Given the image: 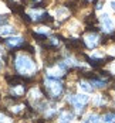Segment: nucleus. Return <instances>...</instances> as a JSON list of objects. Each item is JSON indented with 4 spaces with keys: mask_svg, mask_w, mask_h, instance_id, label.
Segmentation results:
<instances>
[{
    "mask_svg": "<svg viewBox=\"0 0 115 123\" xmlns=\"http://www.w3.org/2000/svg\"><path fill=\"white\" fill-rule=\"evenodd\" d=\"M44 88L48 93V96L51 99H58L64 92V85L55 78H50L47 76L44 79Z\"/></svg>",
    "mask_w": 115,
    "mask_h": 123,
    "instance_id": "obj_2",
    "label": "nucleus"
},
{
    "mask_svg": "<svg viewBox=\"0 0 115 123\" xmlns=\"http://www.w3.org/2000/svg\"><path fill=\"white\" fill-rule=\"evenodd\" d=\"M100 21H101L102 28L107 31V33H111L114 30V23H112V18L108 16V14H102L100 17Z\"/></svg>",
    "mask_w": 115,
    "mask_h": 123,
    "instance_id": "obj_5",
    "label": "nucleus"
},
{
    "mask_svg": "<svg viewBox=\"0 0 115 123\" xmlns=\"http://www.w3.org/2000/svg\"><path fill=\"white\" fill-rule=\"evenodd\" d=\"M67 102L74 108L77 115L82 113L85 105L89 102V96L87 93H75V95H68L67 96Z\"/></svg>",
    "mask_w": 115,
    "mask_h": 123,
    "instance_id": "obj_3",
    "label": "nucleus"
},
{
    "mask_svg": "<svg viewBox=\"0 0 115 123\" xmlns=\"http://www.w3.org/2000/svg\"><path fill=\"white\" fill-rule=\"evenodd\" d=\"M111 6H112V9H114V10H115V0H114V1H112V3H111Z\"/></svg>",
    "mask_w": 115,
    "mask_h": 123,
    "instance_id": "obj_20",
    "label": "nucleus"
},
{
    "mask_svg": "<svg viewBox=\"0 0 115 123\" xmlns=\"http://www.w3.org/2000/svg\"><path fill=\"white\" fill-rule=\"evenodd\" d=\"M82 123H101V116L91 112L88 115H85V117L82 119Z\"/></svg>",
    "mask_w": 115,
    "mask_h": 123,
    "instance_id": "obj_7",
    "label": "nucleus"
},
{
    "mask_svg": "<svg viewBox=\"0 0 115 123\" xmlns=\"http://www.w3.org/2000/svg\"><path fill=\"white\" fill-rule=\"evenodd\" d=\"M89 82H91L92 88H97V89H102V88L107 86V81H105V79H100V78H94V79H91Z\"/></svg>",
    "mask_w": 115,
    "mask_h": 123,
    "instance_id": "obj_12",
    "label": "nucleus"
},
{
    "mask_svg": "<svg viewBox=\"0 0 115 123\" xmlns=\"http://www.w3.org/2000/svg\"><path fill=\"white\" fill-rule=\"evenodd\" d=\"M100 43H101V37L97 33H88L84 36V44L88 48H95Z\"/></svg>",
    "mask_w": 115,
    "mask_h": 123,
    "instance_id": "obj_4",
    "label": "nucleus"
},
{
    "mask_svg": "<svg viewBox=\"0 0 115 123\" xmlns=\"http://www.w3.org/2000/svg\"><path fill=\"white\" fill-rule=\"evenodd\" d=\"M74 117H75V115L73 112L63 111L60 113V116H58V123H71L74 120Z\"/></svg>",
    "mask_w": 115,
    "mask_h": 123,
    "instance_id": "obj_6",
    "label": "nucleus"
},
{
    "mask_svg": "<svg viewBox=\"0 0 115 123\" xmlns=\"http://www.w3.org/2000/svg\"><path fill=\"white\" fill-rule=\"evenodd\" d=\"M28 16H30L33 20H38V21H40V20H44V17H47V13L43 12V10H37V9H36V10H30V12H28Z\"/></svg>",
    "mask_w": 115,
    "mask_h": 123,
    "instance_id": "obj_9",
    "label": "nucleus"
},
{
    "mask_svg": "<svg viewBox=\"0 0 115 123\" xmlns=\"http://www.w3.org/2000/svg\"><path fill=\"white\" fill-rule=\"evenodd\" d=\"M0 123H10V119H9L6 115L0 113Z\"/></svg>",
    "mask_w": 115,
    "mask_h": 123,
    "instance_id": "obj_17",
    "label": "nucleus"
},
{
    "mask_svg": "<svg viewBox=\"0 0 115 123\" xmlns=\"http://www.w3.org/2000/svg\"><path fill=\"white\" fill-rule=\"evenodd\" d=\"M6 21H7V18H6V17H3V16H0V25H3Z\"/></svg>",
    "mask_w": 115,
    "mask_h": 123,
    "instance_id": "obj_18",
    "label": "nucleus"
},
{
    "mask_svg": "<svg viewBox=\"0 0 115 123\" xmlns=\"http://www.w3.org/2000/svg\"><path fill=\"white\" fill-rule=\"evenodd\" d=\"M92 102H94V106H95V108H101L104 105H107V100H105V98H104L102 95H95Z\"/></svg>",
    "mask_w": 115,
    "mask_h": 123,
    "instance_id": "obj_13",
    "label": "nucleus"
},
{
    "mask_svg": "<svg viewBox=\"0 0 115 123\" xmlns=\"http://www.w3.org/2000/svg\"><path fill=\"white\" fill-rule=\"evenodd\" d=\"M78 88H80L84 93H91V92L94 91V88H92V85H91L89 81H80V82H78Z\"/></svg>",
    "mask_w": 115,
    "mask_h": 123,
    "instance_id": "obj_10",
    "label": "nucleus"
},
{
    "mask_svg": "<svg viewBox=\"0 0 115 123\" xmlns=\"http://www.w3.org/2000/svg\"><path fill=\"white\" fill-rule=\"evenodd\" d=\"M14 68L20 75H33L37 71L34 61L27 54H17L14 58Z\"/></svg>",
    "mask_w": 115,
    "mask_h": 123,
    "instance_id": "obj_1",
    "label": "nucleus"
},
{
    "mask_svg": "<svg viewBox=\"0 0 115 123\" xmlns=\"http://www.w3.org/2000/svg\"><path fill=\"white\" fill-rule=\"evenodd\" d=\"M23 43H24V40H23V37H20V36L6 38V44L10 45V47H19V45H21Z\"/></svg>",
    "mask_w": 115,
    "mask_h": 123,
    "instance_id": "obj_8",
    "label": "nucleus"
},
{
    "mask_svg": "<svg viewBox=\"0 0 115 123\" xmlns=\"http://www.w3.org/2000/svg\"><path fill=\"white\" fill-rule=\"evenodd\" d=\"M102 9V0H98V3H97V10H101Z\"/></svg>",
    "mask_w": 115,
    "mask_h": 123,
    "instance_id": "obj_19",
    "label": "nucleus"
},
{
    "mask_svg": "<svg viewBox=\"0 0 115 123\" xmlns=\"http://www.w3.org/2000/svg\"><path fill=\"white\" fill-rule=\"evenodd\" d=\"M55 14H57V17H58V18H65V17L68 16V10H67L65 7H60V9L57 10Z\"/></svg>",
    "mask_w": 115,
    "mask_h": 123,
    "instance_id": "obj_16",
    "label": "nucleus"
},
{
    "mask_svg": "<svg viewBox=\"0 0 115 123\" xmlns=\"http://www.w3.org/2000/svg\"><path fill=\"white\" fill-rule=\"evenodd\" d=\"M14 33V28H13L12 25H1V28H0V34L1 36H10Z\"/></svg>",
    "mask_w": 115,
    "mask_h": 123,
    "instance_id": "obj_14",
    "label": "nucleus"
},
{
    "mask_svg": "<svg viewBox=\"0 0 115 123\" xmlns=\"http://www.w3.org/2000/svg\"><path fill=\"white\" fill-rule=\"evenodd\" d=\"M101 123H115V112L108 111L101 116Z\"/></svg>",
    "mask_w": 115,
    "mask_h": 123,
    "instance_id": "obj_11",
    "label": "nucleus"
},
{
    "mask_svg": "<svg viewBox=\"0 0 115 123\" xmlns=\"http://www.w3.org/2000/svg\"><path fill=\"white\" fill-rule=\"evenodd\" d=\"M28 96L31 99H40L41 98V92L38 91L37 88H33V89H30V92H28Z\"/></svg>",
    "mask_w": 115,
    "mask_h": 123,
    "instance_id": "obj_15",
    "label": "nucleus"
}]
</instances>
